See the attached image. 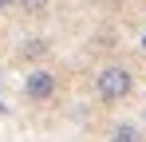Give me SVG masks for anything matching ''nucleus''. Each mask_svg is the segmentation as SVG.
I'll return each mask as SVG.
<instances>
[{
  "mask_svg": "<svg viewBox=\"0 0 146 142\" xmlns=\"http://www.w3.org/2000/svg\"><path fill=\"white\" fill-rule=\"evenodd\" d=\"M16 8H24V12H44V8H48V0H20Z\"/></svg>",
  "mask_w": 146,
  "mask_h": 142,
  "instance_id": "obj_5",
  "label": "nucleus"
},
{
  "mask_svg": "<svg viewBox=\"0 0 146 142\" xmlns=\"http://www.w3.org/2000/svg\"><path fill=\"white\" fill-rule=\"evenodd\" d=\"M48 51V40H32V44H24V55L28 59H36V55H44Z\"/></svg>",
  "mask_w": 146,
  "mask_h": 142,
  "instance_id": "obj_4",
  "label": "nucleus"
},
{
  "mask_svg": "<svg viewBox=\"0 0 146 142\" xmlns=\"http://www.w3.org/2000/svg\"><path fill=\"white\" fill-rule=\"evenodd\" d=\"M16 4H20V0H0V8H16Z\"/></svg>",
  "mask_w": 146,
  "mask_h": 142,
  "instance_id": "obj_6",
  "label": "nucleus"
},
{
  "mask_svg": "<svg viewBox=\"0 0 146 142\" xmlns=\"http://www.w3.org/2000/svg\"><path fill=\"white\" fill-rule=\"evenodd\" d=\"M111 142H142V134H138V126H130V122H119V126L111 130Z\"/></svg>",
  "mask_w": 146,
  "mask_h": 142,
  "instance_id": "obj_3",
  "label": "nucleus"
},
{
  "mask_svg": "<svg viewBox=\"0 0 146 142\" xmlns=\"http://www.w3.org/2000/svg\"><path fill=\"white\" fill-rule=\"evenodd\" d=\"M51 95H55V75H51V71H32V75L24 79V99L48 103Z\"/></svg>",
  "mask_w": 146,
  "mask_h": 142,
  "instance_id": "obj_2",
  "label": "nucleus"
},
{
  "mask_svg": "<svg viewBox=\"0 0 146 142\" xmlns=\"http://www.w3.org/2000/svg\"><path fill=\"white\" fill-rule=\"evenodd\" d=\"M95 91H99L103 103H122L126 95L134 91V75L126 67H119V63H115V67H103L99 79H95Z\"/></svg>",
  "mask_w": 146,
  "mask_h": 142,
  "instance_id": "obj_1",
  "label": "nucleus"
},
{
  "mask_svg": "<svg viewBox=\"0 0 146 142\" xmlns=\"http://www.w3.org/2000/svg\"><path fill=\"white\" fill-rule=\"evenodd\" d=\"M138 47H142V51H146V36H142V44H138Z\"/></svg>",
  "mask_w": 146,
  "mask_h": 142,
  "instance_id": "obj_7",
  "label": "nucleus"
}]
</instances>
